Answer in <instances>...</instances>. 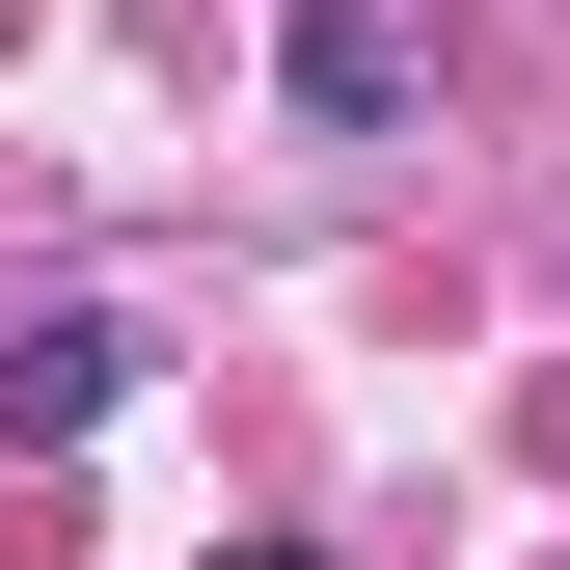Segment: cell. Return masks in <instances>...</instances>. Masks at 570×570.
<instances>
[{"mask_svg": "<svg viewBox=\"0 0 570 570\" xmlns=\"http://www.w3.org/2000/svg\"><path fill=\"white\" fill-rule=\"evenodd\" d=\"M272 109L299 136H407L435 109V28H407V0H299V28H272Z\"/></svg>", "mask_w": 570, "mask_h": 570, "instance_id": "1", "label": "cell"}, {"mask_svg": "<svg viewBox=\"0 0 570 570\" xmlns=\"http://www.w3.org/2000/svg\"><path fill=\"white\" fill-rule=\"evenodd\" d=\"M109 407H136V299H28V326H0V435H109Z\"/></svg>", "mask_w": 570, "mask_h": 570, "instance_id": "2", "label": "cell"}, {"mask_svg": "<svg viewBox=\"0 0 570 570\" xmlns=\"http://www.w3.org/2000/svg\"><path fill=\"white\" fill-rule=\"evenodd\" d=\"M218 570H326V543H218Z\"/></svg>", "mask_w": 570, "mask_h": 570, "instance_id": "3", "label": "cell"}]
</instances>
